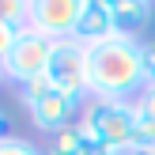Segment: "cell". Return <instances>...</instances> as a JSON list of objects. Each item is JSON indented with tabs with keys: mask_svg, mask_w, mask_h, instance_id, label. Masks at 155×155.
<instances>
[{
	"mask_svg": "<svg viewBox=\"0 0 155 155\" xmlns=\"http://www.w3.org/2000/svg\"><path fill=\"white\" fill-rule=\"evenodd\" d=\"M87 87L91 98H125L148 87L144 76V42L114 34L98 45H87Z\"/></svg>",
	"mask_w": 155,
	"mask_h": 155,
	"instance_id": "cell-1",
	"label": "cell"
},
{
	"mask_svg": "<svg viewBox=\"0 0 155 155\" xmlns=\"http://www.w3.org/2000/svg\"><path fill=\"white\" fill-rule=\"evenodd\" d=\"M80 125L87 129L91 140L106 144L114 151H133L140 125H136V110L125 98H87V106L80 110Z\"/></svg>",
	"mask_w": 155,
	"mask_h": 155,
	"instance_id": "cell-2",
	"label": "cell"
},
{
	"mask_svg": "<svg viewBox=\"0 0 155 155\" xmlns=\"http://www.w3.org/2000/svg\"><path fill=\"white\" fill-rule=\"evenodd\" d=\"M45 76H49L53 91H61V95H68L72 102L87 106L91 87H87V45L83 42H76V38L53 42V57H49Z\"/></svg>",
	"mask_w": 155,
	"mask_h": 155,
	"instance_id": "cell-3",
	"label": "cell"
},
{
	"mask_svg": "<svg viewBox=\"0 0 155 155\" xmlns=\"http://www.w3.org/2000/svg\"><path fill=\"white\" fill-rule=\"evenodd\" d=\"M49 57H53V42L49 38L34 34V30H19L12 49H8V57H4V80H12L19 87V83L34 80V76H45Z\"/></svg>",
	"mask_w": 155,
	"mask_h": 155,
	"instance_id": "cell-4",
	"label": "cell"
},
{
	"mask_svg": "<svg viewBox=\"0 0 155 155\" xmlns=\"http://www.w3.org/2000/svg\"><path fill=\"white\" fill-rule=\"evenodd\" d=\"M80 12H83V0H30L27 30L49 38V42L72 38L76 23H80Z\"/></svg>",
	"mask_w": 155,
	"mask_h": 155,
	"instance_id": "cell-5",
	"label": "cell"
},
{
	"mask_svg": "<svg viewBox=\"0 0 155 155\" xmlns=\"http://www.w3.org/2000/svg\"><path fill=\"white\" fill-rule=\"evenodd\" d=\"M80 110H83V106H80V102H72L68 95H61V91H53V95H45L42 102L27 106L30 125H34L38 133H45V136H53V133H61L64 125H72V117H76Z\"/></svg>",
	"mask_w": 155,
	"mask_h": 155,
	"instance_id": "cell-6",
	"label": "cell"
},
{
	"mask_svg": "<svg viewBox=\"0 0 155 155\" xmlns=\"http://www.w3.org/2000/svg\"><path fill=\"white\" fill-rule=\"evenodd\" d=\"M117 34V23H114V4L110 0H83V12H80V23H76V42L83 45H98L106 38Z\"/></svg>",
	"mask_w": 155,
	"mask_h": 155,
	"instance_id": "cell-7",
	"label": "cell"
},
{
	"mask_svg": "<svg viewBox=\"0 0 155 155\" xmlns=\"http://www.w3.org/2000/svg\"><path fill=\"white\" fill-rule=\"evenodd\" d=\"M110 4H114L117 34L136 38L140 30H148V23H151V4H148V0H110Z\"/></svg>",
	"mask_w": 155,
	"mask_h": 155,
	"instance_id": "cell-8",
	"label": "cell"
},
{
	"mask_svg": "<svg viewBox=\"0 0 155 155\" xmlns=\"http://www.w3.org/2000/svg\"><path fill=\"white\" fill-rule=\"evenodd\" d=\"M133 110H136V125H140L136 148L140 151H155V83H148L133 98Z\"/></svg>",
	"mask_w": 155,
	"mask_h": 155,
	"instance_id": "cell-9",
	"label": "cell"
},
{
	"mask_svg": "<svg viewBox=\"0 0 155 155\" xmlns=\"http://www.w3.org/2000/svg\"><path fill=\"white\" fill-rule=\"evenodd\" d=\"M83 144H87V129H83L80 121H72V125H64L61 133L49 136V148H45V155H80Z\"/></svg>",
	"mask_w": 155,
	"mask_h": 155,
	"instance_id": "cell-10",
	"label": "cell"
},
{
	"mask_svg": "<svg viewBox=\"0 0 155 155\" xmlns=\"http://www.w3.org/2000/svg\"><path fill=\"white\" fill-rule=\"evenodd\" d=\"M27 12L30 0H0V23L12 30H27Z\"/></svg>",
	"mask_w": 155,
	"mask_h": 155,
	"instance_id": "cell-11",
	"label": "cell"
},
{
	"mask_svg": "<svg viewBox=\"0 0 155 155\" xmlns=\"http://www.w3.org/2000/svg\"><path fill=\"white\" fill-rule=\"evenodd\" d=\"M45 95H53V83H49V76H34V80L19 83V102H23V106H34V102H42Z\"/></svg>",
	"mask_w": 155,
	"mask_h": 155,
	"instance_id": "cell-12",
	"label": "cell"
},
{
	"mask_svg": "<svg viewBox=\"0 0 155 155\" xmlns=\"http://www.w3.org/2000/svg\"><path fill=\"white\" fill-rule=\"evenodd\" d=\"M0 155H45L38 144H30V140H23V136H0Z\"/></svg>",
	"mask_w": 155,
	"mask_h": 155,
	"instance_id": "cell-13",
	"label": "cell"
},
{
	"mask_svg": "<svg viewBox=\"0 0 155 155\" xmlns=\"http://www.w3.org/2000/svg\"><path fill=\"white\" fill-rule=\"evenodd\" d=\"M144 76L148 83H155V42H144Z\"/></svg>",
	"mask_w": 155,
	"mask_h": 155,
	"instance_id": "cell-14",
	"label": "cell"
},
{
	"mask_svg": "<svg viewBox=\"0 0 155 155\" xmlns=\"http://www.w3.org/2000/svg\"><path fill=\"white\" fill-rule=\"evenodd\" d=\"M15 34H19V30H12V27H4V23H0V64H4V57H8V49H12Z\"/></svg>",
	"mask_w": 155,
	"mask_h": 155,
	"instance_id": "cell-15",
	"label": "cell"
},
{
	"mask_svg": "<svg viewBox=\"0 0 155 155\" xmlns=\"http://www.w3.org/2000/svg\"><path fill=\"white\" fill-rule=\"evenodd\" d=\"M0 136H8V133H4V110H0Z\"/></svg>",
	"mask_w": 155,
	"mask_h": 155,
	"instance_id": "cell-16",
	"label": "cell"
},
{
	"mask_svg": "<svg viewBox=\"0 0 155 155\" xmlns=\"http://www.w3.org/2000/svg\"><path fill=\"white\" fill-rule=\"evenodd\" d=\"M121 155H144V151H140V148H133V151H121Z\"/></svg>",
	"mask_w": 155,
	"mask_h": 155,
	"instance_id": "cell-17",
	"label": "cell"
},
{
	"mask_svg": "<svg viewBox=\"0 0 155 155\" xmlns=\"http://www.w3.org/2000/svg\"><path fill=\"white\" fill-rule=\"evenodd\" d=\"M0 83H4V64H0Z\"/></svg>",
	"mask_w": 155,
	"mask_h": 155,
	"instance_id": "cell-18",
	"label": "cell"
}]
</instances>
